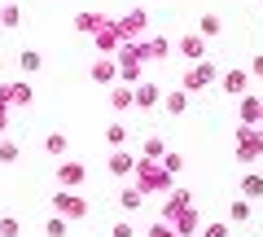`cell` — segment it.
<instances>
[{
  "mask_svg": "<svg viewBox=\"0 0 263 237\" xmlns=\"http://www.w3.org/2000/svg\"><path fill=\"white\" fill-rule=\"evenodd\" d=\"M132 176H136V189L141 193H158V189H167V180H171L167 171H162V162H154V158H141Z\"/></svg>",
  "mask_w": 263,
  "mask_h": 237,
  "instance_id": "obj_1",
  "label": "cell"
},
{
  "mask_svg": "<svg viewBox=\"0 0 263 237\" xmlns=\"http://www.w3.org/2000/svg\"><path fill=\"white\" fill-rule=\"evenodd\" d=\"M53 215H62V220H84L88 215V198L79 189H57L53 193Z\"/></svg>",
  "mask_w": 263,
  "mask_h": 237,
  "instance_id": "obj_2",
  "label": "cell"
},
{
  "mask_svg": "<svg viewBox=\"0 0 263 237\" xmlns=\"http://www.w3.org/2000/svg\"><path fill=\"white\" fill-rule=\"evenodd\" d=\"M263 154V127H237V158L254 162Z\"/></svg>",
  "mask_w": 263,
  "mask_h": 237,
  "instance_id": "obj_3",
  "label": "cell"
},
{
  "mask_svg": "<svg viewBox=\"0 0 263 237\" xmlns=\"http://www.w3.org/2000/svg\"><path fill=\"white\" fill-rule=\"evenodd\" d=\"M215 62H193V70L184 75V93H197V88H206V84H215Z\"/></svg>",
  "mask_w": 263,
  "mask_h": 237,
  "instance_id": "obj_4",
  "label": "cell"
},
{
  "mask_svg": "<svg viewBox=\"0 0 263 237\" xmlns=\"http://www.w3.org/2000/svg\"><path fill=\"white\" fill-rule=\"evenodd\" d=\"M84 176H88V167L84 162H57V185H62V189H79V185H84Z\"/></svg>",
  "mask_w": 263,
  "mask_h": 237,
  "instance_id": "obj_5",
  "label": "cell"
},
{
  "mask_svg": "<svg viewBox=\"0 0 263 237\" xmlns=\"http://www.w3.org/2000/svg\"><path fill=\"white\" fill-rule=\"evenodd\" d=\"M114 27H119V35H123V44H127L132 35H145V27H149V13H145V9H132L127 18H123V22H114Z\"/></svg>",
  "mask_w": 263,
  "mask_h": 237,
  "instance_id": "obj_6",
  "label": "cell"
},
{
  "mask_svg": "<svg viewBox=\"0 0 263 237\" xmlns=\"http://www.w3.org/2000/svg\"><path fill=\"white\" fill-rule=\"evenodd\" d=\"M31 84H0V105H31Z\"/></svg>",
  "mask_w": 263,
  "mask_h": 237,
  "instance_id": "obj_7",
  "label": "cell"
},
{
  "mask_svg": "<svg viewBox=\"0 0 263 237\" xmlns=\"http://www.w3.org/2000/svg\"><path fill=\"white\" fill-rule=\"evenodd\" d=\"M176 48L189 57V62H206V40H202V35H180Z\"/></svg>",
  "mask_w": 263,
  "mask_h": 237,
  "instance_id": "obj_8",
  "label": "cell"
},
{
  "mask_svg": "<svg viewBox=\"0 0 263 237\" xmlns=\"http://www.w3.org/2000/svg\"><path fill=\"white\" fill-rule=\"evenodd\" d=\"M132 97H136V110H154V105L162 101L158 84H149V79H145V84H136V88H132Z\"/></svg>",
  "mask_w": 263,
  "mask_h": 237,
  "instance_id": "obj_9",
  "label": "cell"
},
{
  "mask_svg": "<svg viewBox=\"0 0 263 237\" xmlns=\"http://www.w3.org/2000/svg\"><path fill=\"white\" fill-rule=\"evenodd\" d=\"M237 114H241V127H259V119H263L259 97H241V101H237Z\"/></svg>",
  "mask_w": 263,
  "mask_h": 237,
  "instance_id": "obj_10",
  "label": "cell"
},
{
  "mask_svg": "<svg viewBox=\"0 0 263 237\" xmlns=\"http://www.w3.org/2000/svg\"><path fill=\"white\" fill-rule=\"evenodd\" d=\"M92 40H97V48H101V53H119V48H123V35H119V27H114V22H105Z\"/></svg>",
  "mask_w": 263,
  "mask_h": 237,
  "instance_id": "obj_11",
  "label": "cell"
},
{
  "mask_svg": "<svg viewBox=\"0 0 263 237\" xmlns=\"http://www.w3.org/2000/svg\"><path fill=\"white\" fill-rule=\"evenodd\" d=\"M246 88H250V70H246V66H233V70L224 75V93H228V97H241Z\"/></svg>",
  "mask_w": 263,
  "mask_h": 237,
  "instance_id": "obj_12",
  "label": "cell"
},
{
  "mask_svg": "<svg viewBox=\"0 0 263 237\" xmlns=\"http://www.w3.org/2000/svg\"><path fill=\"white\" fill-rule=\"evenodd\" d=\"M88 75H92L97 84H114V79H119V66H114L110 57H97V62H92V70H88Z\"/></svg>",
  "mask_w": 263,
  "mask_h": 237,
  "instance_id": "obj_13",
  "label": "cell"
},
{
  "mask_svg": "<svg viewBox=\"0 0 263 237\" xmlns=\"http://www.w3.org/2000/svg\"><path fill=\"white\" fill-rule=\"evenodd\" d=\"M132 171H136V158H132V154H110V176H119V180H127Z\"/></svg>",
  "mask_w": 263,
  "mask_h": 237,
  "instance_id": "obj_14",
  "label": "cell"
},
{
  "mask_svg": "<svg viewBox=\"0 0 263 237\" xmlns=\"http://www.w3.org/2000/svg\"><path fill=\"white\" fill-rule=\"evenodd\" d=\"M141 202H145V193L136 189V185L119 193V207H123V215H136V211H141Z\"/></svg>",
  "mask_w": 263,
  "mask_h": 237,
  "instance_id": "obj_15",
  "label": "cell"
},
{
  "mask_svg": "<svg viewBox=\"0 0 263 237\" xmlns=\"http://www.w3.org/2000/svg\"><path fill=\"white\" fill-rule=\"evenodd\" d=\"M241 193H246V202L263 198V176H259V171H246V176H241Z\"/></svg>",
  "mask_w": 263,
  "mask_h": 237,
  "instance_id": "obj_16",
  "label": "cell"
},
{
  "mask_svg": "<svg viewBox=\"0 0 263 237\" xmlns=\"http://www.w3.org/2000/svg\"><path fill=\"white\" fill-rule=\"evenodd\" d=\"M101 27H105L101 13H75V31H84V35H97Z\"/></svg>",
  "mask_w": 263,
  "mask_h": 237,
  "instance_id": "obj_17",
  "label": "cell"
},
{
  "mask_svg": "<svg viewBox=\"0 0 263 237\" xmlns=\"http://www.w3.org/2000/svg\"><path fill=\"white\" fill-rule=\"evenodd\" d=\"M162 110H167V114H184L189 110V93H184V88L167 93V97H162Z\"/></svg>",
  "mask_w": 263,
  "mask_h": 237,
  "instance_id": "obj_18",
  "label": "cell"
},
{
  "mask_svg": "<svg viewBox=\"0 0 263 237\" xmlns=\"http://www.w3.org/2000/svg\"><path fill=\"white\" fill-rule=\"evenodd\" d=\"M219 27H224V22H219V13H202V22H197V35H202V40H215Z\"/></svg>",
  "mask_w": 263,
  "mask_h": 237,
  "instance_id": "obj_19",
  "label": "cell"
},
{
  "mask_svg": "<svg viewBox=\"0 0 263 237\" xmlns=\"http://www.w3.org/2000/svg\"><path fill=\"white\" fill-rule=\"evenodd\" d=\"M18 66H22V75H40V66H44V57H40L35 48H27V53L18 57Z\"/></svg>",
  "mask_w": 263,
  "mask_h": 237,
  "instance_id": "obj_20",
  "label": "cell"
},
{
  "mask_svg": "<svg viewBox=\"0 0 263 237\" xmlns=\"http://www.w3.org/2000/svg\"><path fill=\"white\" fill-rule=\"evenodd\" d=\"M110 105H114V110H132V105H136L132 88H114V93H110Z\"/></svg>",
  "mask_w": 263,
  "mask_h": 237,
  "instance_id": "obj_21",
  "label": "cell"
},
{
  "mask_svg": "<svg viewBox=\"0 0 263 237\" xmlns=\"http://www.w3.org/2000/svg\"><path fill=\"white\" fill-rule=\"evenodd\" d=\"M250 215H254V207H250V202H246V198L228 207V220H233V224H241V220H250Z\"/></svg>",
  "mask_w": 263,
  "mask_h": 237,
  "instance_id": "obj_22",
  "label": "cell"
},
{
  "mask_svg": "<svg viewBox=\"0 0 263 237\" xmlns=\"http://www.w3.org/2000/svg\"><path fill=\"white\" fill-rule=\"evenodd\" d=\"M141 150H145V158H154V162H158L162 154H167V145H162L158 136H145V145H141Z\"/></svg>",
  "mask_w": 263,
  "mask_h": 237,
  "instance_id": "obj_23",
  "label": "cell"
},
{
  "mask_svg": "<svg viewBox=\"0 0 263 237\" xmlns=\"http://www.w3.org/2000/svg\"><path fill=\"white\" fill-rule=\"evenodd\" d=\"M158 162H162V171H167V176H176V171L184 167V154H162Z\"/></svg>",
  "mask_w": 263,
  "mask_h": 237,
  "instance_id": "obj_24",
  "label": "cell"
},
{
  "mask_svg": "<svg viewBox=\"0 0 263 237\" xmlns=\"http://www.w3.org/2000/svg\"><path fill=\"white\" fill-rule=\"evenodd\" d=\"M105 141H110L114 150H119V145L127 141V127H123V123H110V127H105Z\"/></svg>",
  "mask_w": 263,
  "mask_h": 237,
  "instance_id": "obj_25",
  "label": "cell"
},
{
  "mask_svg": "<svg viewBox=\"0 0 263 237\" xmlns=\"http://www.w3.org/2000/svg\"><path fill=\"white\" fill-rule=\"evenodd\" d=\"M145 48H149V57H167V53H171L167 40H145Z\"/></svg>",
  "mask_w": 263,
  "mask_h": 237,
  "instance_id": "obj_26",
  "label": "cell"
},
{
  "mask_svg": "<svg viewBox=\"0 0 263 237\" xmlns=\"http://www.w3.org/2000/svg\"><path fill=\"white\" fill-rule=\"evenodd\" d=\"M66 228H70V220H62V215L48 220V237H66Z\"/></svg>",
  "mask_w": 263,
  "mask_h": 237,
  "instance_id": "obj_27",
  "label": "cell"
},
{
  "mask_svg": "<svg viewBox=\"0 0 263 237\" xmlns=\"http://www.w3.org/2000/svg\"><path fill=\"white\" fill-rule=\"evenodd\" d=\"M44 150H48V154H66V136H62V132H53V136L44 141Z\"/></svg>",
  "mask_w": 263,
  "mask_h": 237,
  "instance_id": "obj_28",
  "label": "cell"
},
{
  "mask_svg": "<svg viewBox=\"0 0 263 237\" xmlns=\"http://www.w3.org/2000/svg\"><path fill=\"white\" fill-rule=\"evenodd\" d=\"M18 18H22V13H18V9H13V5H5V9H0V22H5V27H9V31H13V27H18Z\"/></svg>",
  "mask_w": 263,
  "mask_h": 237,
  "instance_id": "obj_29",
  "label": "cell"
},
{
  "mask_svg": "<svg viewBox=\"0 0 263 237\" xmlns=\"http://www.w3.org/2000/svg\"><path fill=\"white\" fill-rule=\"evenodd\" d=\"M0 162H18V145L13 141H0Z\"/></svg>",
  "mask_w": 263,
  "mask_h": 237,
  "instance_id": "obj_30",
  "label": "cell"
},
{
  "mask_svg": "<svg viewBox=\"0 0 263 237\" xmlns=\"http://www.w3.org/2000/svg\"><path fill=\"white\" fill-rule=\"evenodd\" d=\"M149 237H180V233H176V228H171V224H167V220H158V224H154V228H149Z\"/></svg>",
  "mask_w": 263,
  "mask_h": 237,
  "instance_id": "obj_31",
  "label": "cell"
},
{
  "mask_svg": "<svg viewBox=\"0 0 263 237\" xmlns=\"http://www.w3.org/2000/svg\"><path fill=\"white\" fill-rule=\"evenodd\" d=\"M202 237H228V224H206V228H202Z\"/></svg>",
  "mask_w": 263,
  "mask_h": 237,
  "instance_id": "obj_32",
  "label": "cell"
},
{
  "mask_svg": "<svg viewBox=\"0 0 263 237\" xmlns=\"http://www.w3.org/2000/svg\"><path fill=\"white\" fill-rule=\"evenodd\" d=\"M0 237H18V220H0Z\"/></svg>",
  "mask_w": 263,
  "mask_h": 237,
  "instance_id": "obj_33",
  "label": "cell"
},
{
  "mask_svg": "<svg viewBox=\"0 0 263 237\" xmlns=\"http://www.w3.org/2000/svg\"><path fill=\"white\" fill-rule=\"evenodd\" d=\"M114 237H136V228H132L127 220H119V224H114Z\"/></svg>",
  "mask_w": 263,
  "mask_h": 237,
  "instance_id": "obj_34",
  "label": "cell"
},
{
  "mask_svg": "<svg viewBox=\"0 0 263 237\" xmlns=\"http://www.w3.org/2000/svg\"><path fill=\"white\" fill-rule=\"evenodd\" d=\"M250 79H263V57H254V62H250Z\"/></svg>",
  "mask_w": 263,
  "mask_h": 237,
  "instance_id": "obj_35",
  "label": "cell"
}]
</instances>
